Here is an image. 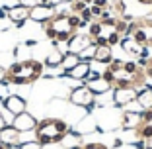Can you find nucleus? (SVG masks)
<instances>
[{
    "instance_id": "nucleus-1",
    "label": "nucleus",
    "mask_w": 152,
    "mask_h": 149,
    "mask_svg": "<svg viewBox=\"0 0 152 149\" xmlns=\"http://www.w3.org/2000/svg\"><path fill=\"white\" fill-rule=\"evenodd\" d=\"M113 73V85L111 88H140L146 85V73L142 67L137 65V61H123V59H113L107 65Z\"/></svg>"
},
{
    "instance_id": "nucleus-2",
    "label": "nucleus",
    "mask_w": 152,
    "mask_h": 149,
    "mask_svg": "<svg viewBox=\"0 0 152 149\" xmlns=\"http://www.w3.org/2000/svg\"><path fill=\"white\" fill-rule=\"evenodd\" d=\"M43 63L37 59H26V61H14L8 69H6V82L10 85H31L43 75Z\"/></svg>"
},
{
    "instance_id": "nucleus-3",
    "label": "nucleus",
    "mask_w": 152,
    "mask_h": 149,
    "mask_svg": "<svg viewBox=\"0 0 152 149\" xmlns=\"http://www.w3.org/2000/svg\"><path fill=\"white\" fill-rule=\"evenodd\" d=\"M68 124L64 120H58V118H45L41 122H37L35 130V139L41 145H49V143H61L64 137L68 136Z\"/></svg>"
},
{
    "instance_id": "nucleus-4",
    "label": "nucleus",
    "mask_w": 152,
    "mask_h": 149,
    "mask_svg": "<svg viewBox=\"0 0 152 149\" xmlns=\"http://www.w3.org/2000/svg\"><path fill=\"white\" fill-rule=\"evenodd\" d=\"M47 26H51V27L55 30L58 43H66V41L70 39V37L74 36L76 32H78V30L72 26V22H70V14H68V12H57L53 18L47 22Z\"/></svg>"
},
{
    "instance_id": "nucleus-5",
    "label": "nucleus",
    "mask_w": 152,
    "mask_h": 149,
    "mask_svg": "<svg viewBox=\"0 0 152 149\" xmlns=\"http://www.w3.org/2000/svg\"><path fill=\"white\" fill-rule=\"evenodd\" d=\"M94 98H96V94L90 90L86 85L76 86V88H72V92H70V102L76 104V106L86 108L88 112H92V110L96 108V100Z\"/></svg>"
},
{
    "instance_id": "nucleus-6",
    "label": "nucleus",
    "mask_w": 152,
    "mask_h": 149,
    "mask_svg": "<svg viewBox=\"0 0 152 149\" xmlns=\"http://www.w3.org/2000/svg\"><path fill=\"white\" fill-rule=\"evenodd\" d=\"M131 37H133L137 43L152 49V20H139Z\"/></svg>"
},
{
    "instance_id": "nucleus-7",
    "label": "nucleus",
    "mask_w": 152,
    "mask_h": 149,
    "mask_svg": "<svg viewBox=\"0 0 152 149\" xmlns=\"http://www.w3.org/2000/svg\"><path fill=\"white\" fill-rule=\"evenodd\" d=\"M57 14V6L53 2H47V4H41V6H35V8L29 10V20L33 22H39V24H47L51 18Z\"/></svg>"
},
{
    "instance_id": "nucleus-8",
    "label": "nucleus",
    "mask_w": 152,
    "mask_h": 149,
    "mask_svg": "<svg viewBox=\"0 0 152 149\" xmlns=\"http://www.w3.org/2000/svg\"><path fill=\"white\" fill-rule=\"evenodd\" d=\"M84 85L88 86V88L94 92L96 96H98V94H105L107 90H111V85H109V82L105 81L99 73H96V71H90V75L86 77Z\"/></svg>"
},
{
    "instance_id": "nucleus-9",
    "label": "nucleus",
    "mask_w": 152,
    "mask_h": 149,
    "mask_svg": "<svg viewBox=\"0 0 152 149\" xmlns=\"http://www.w3.org/2000/svg\"><path fill=\"white\" fill-rule=\"evenodd\" d=\"M139 94V88L129 86V88H113V102H115V108H123L127 104L134 102Z\"/></svg>"
},
{
    "instance_id": "nucleus-10",
    "label": "nucleus",
    "mask_w": 152,
    "mask_h": 149,
    "mask_svg": "<svg viewBox=\"0 0 152 149\" xmlns=\"http://www.w3.org/2000/svg\"><path fill=\"white\" fill-rule=\"evenodd\" d=\"M12 126L16 128L20 133H26V131H33V130H35L37 120L29 112H22V114H18V116H14Z\"/></svg>"
},
{
    "instance_id": "nucleus-11",
    "label": "nucleus",
    "mask_w": 152,
    "mask_h": 149,
    "mask_svg": "<svg viewBox=\"0 0 152 149\" xmlns=\"http://www.w3.org/2000/svg\"><path fill=\"white\" fill-rule=\"evenodd\" d=\"M94 43V39L88 36V33H78L76 32L74 36L70 37V39L66 41V45H68V53H80V51H84L88 45H92Z\"/></svg>"
},
{
    "instance_id": "nucleus-12",
    "label": "nucleus",
    "mask_w": 152,
    "mask_h": 149,
    "mask_svg": "<svg viewBox=\"0 0 152 149\" xmlns=\"http://www.w3.org/2000/svg\"><path fill=\"white\" fill-rule=\"evenodd\" d=\"M29 10H31V8L22 6V4L14 6L12 10H8V20H10V22H12L16 27H22L23 24L29 20Z\"/></svg>"
},
{
    "instance_id": "nucleus-13",
    "label": "nucleus",
    "mask_w": 152,
    "mask_h": 149,
    "mask_svg": "<svg viewBox=\"0 0 152 149\" xmlns=\"http://www.w3.org/2000/svg\"><path fill=\"white\" fill-rule=\"evenodd\" d=\"M4 108L8 110L12 116H18V114L26 112L27 104H26V100H23L22 96H18V94H10L8 98L4 100Z\"/></svg>"
},
{
    "instance_id": "nucleus-14",
    "label": "nucleus",
    "mask_w": 152,
    "mask_h": 149,
    "mask_svg": "<svg viewBox=\"0 0 152 149\" xmlns=\"http://www.w3.org/2000/svg\"><path fill=\"white\" fill-rule=\"evenodd\" d=\"M0 143L8 145V147L20 145V143H22V141H20V131L16 130L12 124L6 126V128H2V130H0Z\"/></svg>"
},
{
    "instance_id": "nucleus-15",
    "label": "nucleus",
    "mask_w": 152,
    "mask_h": 149,
    "mask_svg": "<svg viewBox=\"0 0 152 149\" xmlns=\"http://www.w3.org/2000/svg\"><path fill=\"white\" fill-rule=\"evenodd\" d=\"M140 112H142V110H139V112L127 110V112L123 114V118H121V126L125 128V130H137L139 126H142V118H140Z\"/></svg>"
},
{
    "instance_id": "nucleus-16",
    "label": "nucleus",
    "mask_w": 152,
    "mask_h": 149,
    "mask_svg": "<svg viewBox=\"0 0 152 149\" xmlns=\"http://www.w3.org/2000/svg\"><path fill=\"white\" fill-rule=\"evenodd\" d=\"M134 102L139 104L140 110H150L152 108V86L150 85H142L140 86Z\"/></svg>"
},
{
    "instance_id": "nucleus-17",
    "label": "nucleus",
    "mask_w": 152,
    "mask_h": 149,
    "mask_svg": "<svg viewBox=\"0 0 152 149\" xmlns=\"http://www.w3.org/2000/svg\"><path fill=\"white\" fill-rule=\"evenodd\" d=\"M90 71H92V65H90L88 61H80V63L76 65L74 69H70V71L64 73V75H66V77H70V79H76V81H82V82H84L86 77L90 75Z\"/></svg>"
},
{
    "instance_id": "nucleus-18",
    "label": "nucleus",
    "mask_w": 152,
    "mask_h": 149,
    "mask_svg": "<svg viewBox=\"0 0 152 149\" xmlns=\"http://www.w3.org/2000/svg\"><path fill=\"white\" fill-rule=\"evenodd\" d=\"M119 45H121V49L125 51V53H129V55H137V57H140V53H142V49H144V45L137 43L133 37H123Z\"/></svg>"
},
{
    "instance_id": "nucleus-19",
    "label": "nucleus",
    "mask_w": 152,
    "mask_h": 149,
    "mask_svg": "<svg viewBox=\"0 0 152 149\" xmlns=\"http://www.w3.org/2000/svg\"><path fill=\"white\" fill-rule=\"evenodd\" d=\"M96 63L102 65H109L113 61V53H111V45H98L96 47V55H94Z\"/></svg>"
},
{
    "instance_id": "nucleus-20",
    "label": "nucleus",
    "mask_w": 152,
    "mask_h": 149,
    "mask_svg": "<svg viewBox=\"0 0 152 149\" xmlns=\"http://www.w3.org/2000/svg\"><path fill=\"white\" fill-rule=\"evenodd\" d=\"M63 57H64V53H61L58 49H53L47 57H45V67L58 69V67H61V63H63Z\"/></svg>"
},
{
    "instance_id": "nucleus-21",
    "label": "nucleus",
    "mask_w": 152,
    "mask_h": 149,
    "mask_svg": "<svg viewBox=\"0 0 152 149\" xmlns=\"http://www.w3.org/2000/svg\"><path fill=\"white\" fill-rule=\"evenodd\" d=\"M78 63H80V57H78L76 53H68V51H66L64 57H63V63H61V69H63L64 73H68L70 69H74Z\"/></svg>"
},
{
    "instance_id": "nucleus-22",
    "label": "nucleus",
    "mask_w": 152,
    "mask_h": 149,
    "mask_svg": "<svg viewBox=\"0 0 152 149\" xmlns=\"http://www.w3.org/2000/svg\"><path fill=\"white\" fill-rule=\"evenodd\" d=\"M134 133H137V137L139 139H152V124H142V126H139L137 130H134Z\"/></svg>"
},
{
    "instance_id": "nucleus-23",
    "label": "nucleus",
    "mask_w": 152,
    "mask_h": 149,
    "mask_svg": "<svg viewBox=\"0 0 152 149\" xmlns=\"http://www.w3.org/2000/svg\"><path fill=\"white\" fill-rule=\"evenodd\" d=\"M102 33H103V26H102V22H99V20L90 22V26H88V36L92 37V39H96V37L102 36Z\"/></svg>"
},
{
    "instance_id": "nucleus-24",
    "label": "nucleus",
    "mask_w": 152,
    "mask_h": 149,
    "mask_svg": "<svg viewBox=\"0 0 152 149\" xmlns=\"http://www.w3.org/2000/svg\"><path fill=\"white\" fill-rule=\"evenodd\" d=\"M96 47H98V45H96V43H92V45H88V47H86L84 51H80V53H78V57H80V61H88V63H90V61H94Z\"/></svg>"
},
{
    "instance_id": "nucleus-25",
    "label": "nucleus",
    "mask_w": 152,
    "mask_h": 149,
    "mask_svg": "<svg viewBox=\"0 0 152 149\" xmlns=\"http://www.w3.org/2000/svg\"><path fill=\"white\" fill-rule=\"evenodd\" d=\"M105 37H107V45H111V47L113 45H119L121 39H123V36H121V33H117L115 30H111V32H109Z\"/></svg>"
},
{
    "instance_id": "nucleus-26",
    "label": "nucleus",
    "mask_w": 152,
    "mask_h": 149,
    "mask_svg": "<svg viewBox=\"0 0 152 149\" xmlns=\"http://www.w3.org/2000/svg\"><path fill=\"white\" fill-rule=\"evenodd\" d=\"M84 8H88V4L84 0H72L70 2V14H80Z\"/></svg>"
},
{
    "instance_id": "nucleus-27",
    "label": "nucleus",
    "mask_w": 152,
    "mask_h": 149,
    "mask_svg": "<svg viewBox=\"0 0 152 149\" xmlns=\"http://www.w3.org/2000/svg\"><path fill=\"white\" fill-rule=\"evenodd\" d=\"M127 27H129V22H125L123 18H117V22H115V32L117 33H121V36L125 37L127 36Z\"/></svg>"
},
{
    "instance_id": "nucleus-28",
    "label": "nucleus",
    "mask_w": 152,
    "mask_h": 149,
    "mask_svg": "<svg viewBox=\"0 0 152 149\" xmlns=\"http://www.w3.org/2000/svg\"><path fill=\"white\" fill-rule=\"evenodd\" d=\"M10 94H12V92H10V82L2 81V82H0V100H2V102H4V100L8 98Z\"/></svg>"
},
{
    "instance_id": "nucleus-29",
    "label": "nucleus",
    "mask_w": 152,
    "mask_h": 149,
    "mask_svg": "<svg viewBox=\"0 0 152 149\" xmlns=\"http://www.w3.org/2000/svg\"><path fill=\"white\" fill-rule=\"evenodd\" d=\"M22 6H27V8H35V6H41V4H47L49 0H18Z\"/></svg>"
},
{
    "instance_id": "nucleus-30",
    "label": "nucleus",
    "mask_w": 152,
    "mask_h": 149,
    "mask_svg": "<svg viewBox=\"0 0 152 149\" xmlns=\"http://www.w3.org/2000/svg\"><path fill=\"white\" fill-rule=\"evenodd\" d=\"M22 149H43V145L39 143L37 139H33V141H22Z\"/></svg>"
},
{
    "instance_id": "nucleus-31",
    "label": "nucleus",
    "mask_w": 152,
    "mask_h": 149,
    "mask_svg": "<svg viewBox=\"0 0 152 149\" xmlns=\"http://www.w3.org/2000/svg\"><path fill=\"white\" fill-rule=\"evenodd\" d=\"M78 16H80V20H82V22H86V24L94 22V16H92V12H90V6H88V8H84Z\"/></svg>"
},
{
    "instance_id": "nucleus-32",
    "label": "nucleus",
    "mask_w": 152,
    "mask_h": 149,
    "mask_svg": "<svg viewBox=\"0 0 152 149\" xmlns=\"http://www.w3.org/2000/svg\"><path fill=\"white\" fill-rule=\"evenodd\" d=\"M82 149H107V145L103 143H98V141H90V143H84Z\"/></svg>"
},
{
    "instance_id": "nucleus-33",
    "label": "nucleus",
    "mask_w": 152,
    "mask_h": 149,
    "mask_svg": "<svg viewBox=\"0 0 152 149\" xmlns=\"http://www.w3.org/2000/svg\"><path fill=\"white\" fill-rule=\"evenodd\" d=\"M90 12H92L94 20H99V16H102L103 8H99V6H96V4H90Z\"/></svg>"
},
{
    "instance_id": "nucleus-34",
    "label": "nucleus",
    "mask_w": 152,
    "mask_h": 149,
    "mask_svg": "<svg viewBox=\"0 0 152 149\" xmlns=\"http://www.w3.org/2000/svg\"><path fill=\"white\" fill-rule=\"evenodd\" d=\"M113 8H115V12L119 14V16H123V14H125V2H123V0H117L115 4H113Z\"/></svg>"
},
{
    "instance_id": "nucleus-35",
    "label": "nucleus",
    "mask_w": 152,
    "mask_h": 149,
    "mask_svg": "<svg viewBox=\"0 0 152 149\" xmlns=\"http://www.w3.org/2000/svg\"><path fill=\"white\" fill-rule=\"evenodd\" d=\"M144 73H146L148 79H152V59H148V65L144 67Z\"/></svg>"
},
{
    "instance_id": "nucleus-36",
    "label": "nucleus",
    "mask_w": 152,
    "mask_h": 149,
    "mask_svg": "<svg viewBox=\"0 0 152 149\" xmlns=\"http://www.w3.org/2000/svg\"><path fill=\"white\" fill-rule=\"evenodd\" d=\"M92 4H96V6H99V8H103V10H105V8H107V0H94V2H92Z\"/></svg>"
},
{
    "instance_id": "nucleus-37",
    "label": "nucleus",
    "mask_w": 152,
    "mask_h": 149,
    "mask_svg": "<svg viewBox=\"0 0 152 149\" xmlns=\"http://www.w3.org/2000/svg\"><path fill=\"white\" fill-rule=\"evenodd\" d=\"M134 147H137V149H144L146 143H144V139H139V141H134Z\"/></svg>"
},
{
    "instance_id": "nucleus-38",
    "label": "nucleus",
    "mask_w": 152,
    "mask_h": 149,
    "mask_svg": "<svg viewBox=\"0 0 152 149\" xmlns=\"http://www.w3.org/2000/svg\"><path fill=\"white\" fill-rule=\"evenodd\" d=\"M6 81V69L4 67H0V82Z\"/></svg>"
},
{
    "instance_id": "nucleus-39",
    "label": "nucleus",
    "mask_w": 152,
    "mask_h": 149,
    "mask_svg": "<svg viewBox=\"0 0 152 149\" xmlns=\"http://www.w3.org/2000/svg\"><path fill=\"white\" fill-rule=\"evenodd\" d=\"M6 126H8V124H6L4 116H2V112H0V130H2V128H6Z\"/></svg>"
},
{
    "instance_id": "nucleus-40",
    "label": "nucleus",
    "mask_w": 152,
    "mask_h": 149,
    "mask_svg": "<svg viewBox=\"0 0 152 149\" xmlns=\"http://www.w3.org/2000/svg\"><path fill=\"white\" fill-rule=\"evenodd\" d=\"M33 45H37L35 39H27V41H26V47H33Z\"/></svg>"
},
{
    "instance_id": "nucleus-41",
    "label": "nucleus",
    "mask_w": 152,
    "mask_h": 149,
    "mask_svg": "<svg viewBox=\"0 0 152 149\" xmlns=\"http://www.w3.org/2000/svg\"><path fill=\"white\" fill-rule=\"evenodd\" d=\"M4 18H8V12L4 8H0V20H4Z\"/></svg>"
},
{
    "instance_id": "nucleus-42",
    "label": "nucleus",
    "mask_w": 152,
    "mask_h": 149,
    "mask_svg": "<svg viewBox=\"0 0 152 149\" xmlns=\"http://www.w3.org/2000/svg\"><path fill=\"white\" fill-rule=\"evenodd\" d=\"M139 4H144V6H150L152 4V0H137Z\"/></svg>"
},
{
    "instance_id": "nucleus-43",
    "label": "nucleus",
    "mask_w": 152,
    "mask_h": 149,
    "mask_svg": "<svg viewBox=\"0 0 152 149\" xmlns=\"http://www.w3.org/2000/svg\"><path fill=\"white\" fill-rule=\"evenodd\" d=\"M0 149H10L8 145H4V143H0Z\"/></svg>"
},
{
    "instance_id": "nucleus-44",
    "label": "nucleus",
    "mask_w": 152,
    "mask_h": 149,
    "mask_svg": "<svg viewBox=\"0 0 152 149\" xmlns=\"http://www.w3.org/2000/svg\"><path fill=\"white\" fill-rule=\"evenodd\" d=\"M10 149H22V145H14V147H10Z\"/></svg>"
},
{
    "instance_id": "nucleus-45",
    "label": "nucleus",
    "mask_w": 152,
    "mask_h": 149,
    "mask_svg": "<svg viewBox=\"0 0 152 149\" xmlns=\"http://www.w3.org/2000/svg\"><path fill=\"white\" fill-rule=\"evenodd\" d=\"M70 149H82V145H74V147H70Z\"/></svg>"
},
{
    "instance_id": "nucleus-46",
    "label": "nucleus",
    "mask_w": 152,
    "mask_h": 149,
    "mask_svg": "<svg viewBox=\"0 0 152 149\" xmlns=\"http://www.w3.org/2000/svg\"><path fill=\"white\" fill-rule=\"evenodd\" d=\"M144 149H152V145H146V147H144Z\"/></svg>"
},
{
    "instance_id": "nucleus-47",
    "label": "nucleus",
    "mask_w": 152,
    "mask_h": 149,
    "mask_svg": "<svg viewBox=\"0 0 152 149\" xmlns=\"http://www.w3.org/2000/svg\"><path fill=\"white\" fill-rule=\"evenodd\" d=\"M150 124H152V122H150Z\"/></svg>"
}]
</instances>
